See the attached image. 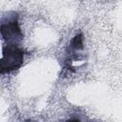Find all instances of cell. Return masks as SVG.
<instances>
[{"instance_id":"obj_1","label":"cell","mask_w":122,"mask_h":122,"mask_svg":"<svg viewBox=\"0 0 122 122\" xmlns=\"http://www.w3.org/2000/svg\"><path fill=\"white\" fill-rule=\"evenodd\" d=\"M24 62V51L16 44L9 43L3 48L2 59L0 64L1 73L10 72L21 67Z\"/></svg>"},{"instance_id":"obj_2","label":"cell","mask_w":122,"mask_h":122,"mask_svg":"<svg viewBox=\"0 0 122 122\" xmlns=\"http://www.w3.org/2000/svg\"><path fill=\"white\" fill-rule=\"evenodd\" d=\"M0 32L2 38L10 44H15L23 39V32L19 27L18 16L16 13H13L10 18H7V21L2 19Z\"/></svg>"},{"instance_id":"obj_3","label":"cell","mask_w":122,"mask_h":122,"mask_svg":"<svg viewBox=\"0 0 122 122\" xmlns=\"http://www.w3.org/2000/svg\"><path fill=\"white\" fill-rule=\"evenodd\" d=\"M71 48L73 50V51H79V50H82L84 48L83 46V36L81 33L75 35L71 42Z\"/></svg>"},{"instance_id":"obj_4","label":"cell","mask_w":122,"mask_h":122,"mask_svg":"<svg viewBox=\"0 0 122 122\" xmlns=\"http://www.w3.org/2000/svg\"><path fill=\"white\" fill-rule=\"evenodd\" d=\"M65 122H80L78 119H75V118H73V119H70V120H67V121H65Z\"/></svg>"}]
</instances>
